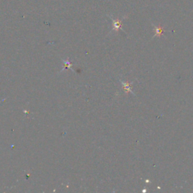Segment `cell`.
Instances as JSON below:
<instances>
[{"mask_svg": "<svg viewBox=\"0 0 193 193\" xmlns=\"http://www.w3.org/2000/svg\"><path fill=\"white\" fill-rule=\"evenodd\" d=\"M63 62H64V67H63V69H61V72H62V71H64V69H72V70H73V64H71L70 62H69V61H68V60H66V61H65V60H63Z\"/></svg>", "mask_w": 193, "mask_h": 193, "instance_id": "obj_4", "label": "cell"}, {"mask_svg": "<svg viewBox=\"0 0 193 193\" xmlns=\"http://www.w3.org/2000/svg\"><path fill=\"white\" fill-rule=\"evenodd\" d=\"M154 26V30H155V35H154V37H156V36H161V35L163 34V30L162 27L161 26Z\"/></svg>", "mask_w": 193, "mask_h": 193, "instance_id": "obj_3", "label": "cell"}, {"mask_svg": "<svg viewBox=\"0 0 193 193\" xmlns=\"http://www.w3.org/2000/svg\"><path fill=\"white\" fill-rule=\"evenodd\" d=\"M121 81V84H122V87L123 89H124V90H125V91L127 93H132V94H134V92H133L132 89H131V84H130V83L128 82H124V81Z\"/></svg>", "mask_w": 193, "mask_h": 193, "instance_id": "obj_2", "label": "cell"}, {"mask_svg": "<svg viewBox=\"0 0 193 193\" xmlns=\"http://www.w3.org/2000/svg\"><path fill=\"white\" fill-rule=\"evenodd\" d=\"M107 16H108V18H109V19L111 20V21H112V31H115L116 33L119 32V30H121L122 31H124V29L121 27V26H122L123 21H124V20L127 18V16L123 17L121 20L114 19L112 17H111L109 15H107Z\"/></svg>", "mask_w": 193, "mask_h": 193, "instance_id": "obj_1", "label": "cell"}]
</instances>
